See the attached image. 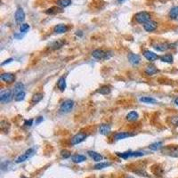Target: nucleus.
<instances>
[{
	"instance_id": "obj_14",
	"label": "nucleus",
	"mask_w": 178,
	"mask_h": 178,
	"mask_svg": "<svg viewBox=\"0 0 178 178\" xmlns=\"http://www.w3.org/2000/svg\"><path fill=\"white\" fill-rule=\"evenodd\" d=\"M111 128L110 125H108V124H102V125H101L100 128H99L100 134H102L103 135H108L111 133Z\"/></svg>"
},
{
	"instance_id": "obj_35",
	"label": "nucleus",
	"mask_w": 178,
	"mask_h": 178,
	"mask_svg": "<svg viewBox=\"0 0 178 178\" xmlns=\"http://www.w3.org/2000/svg\"><path fill=\"white\" fill-rule=\"evenodd\" d=\"M70 151H69L68 150H63V151H62V156L64 158H69L70 157Z\"/></svg>"
},
{
	"instance_id": "obj_25",
	"label": "nucleus",
	"mask_w": 178,
	"mask_h": 178,
	"mask_svg": "<svg viewBox=\"0 0 178 178\" xmlns=\"http://www.w3.org/2000/svg\"><path fill=\"white\" fill-rule=\"evenodd\" d=\"M165 151L172 157H178V147H174V148H167L165 150Z\"/></svg>"
},
{
	"instance_id": "obj_38",
	"label": "nucleus",
	"mask_w": 178,
	"mask_h": 178,
	"mask_svg": "<svg viewBox=\"0 0 178 178\" xmlns=\"http://www.w3.org/2000/svg\"><path fill=\"white\" fill-rule=\"evenodd\" d=\"M42 121H43V117H39L38 120L36 121V124H39V123L42 122Z\"/></svg>"
},
{
	"instance_id": "obj_24",
	"label": "nucleus",
	"mask_w": 178,
	"mask_h": 178,
	"mask_svg": "<svg viewBox=\"0 0 178 178\" xmlns=\"http://www.w3.org/2000/svg\"><path fill=\"white\" fill-rule=\"evenodd\" d=\"M127 119L130 122H134V121H136L139 118V115L136 111H131L129 112L128 115H127Z\"/></svg>"
},
{
	"instance_id": "obj_26",
	"label": "nucleus",
	"mask_w": 178,
	"mask_h": 178,
	"mask_svg": "<svg viewBox=\"0 0 178 178\" xmlns=\"http://www.w3.org/2000/svg\"><path fill=\"white\" fill-rule=\"evenodd\" d=\"M98 93L101 95H109L111 93V87L108 85H103L99 88Z\"/></svg>"
},
{
	"instance_id": "obj_37",
	"label": "nucleus",
	"mask_w": 178,
	"mask_h": 178,
	"mask_svg": "<svg viewBox=\"0 0 178 178\" xmlns=\"http://www.w3.org/2000/svg\"><path fill=\"white\" fill-rule=\"evenodd\" d=\"M24 125L26 127H31L33 125V119H27L24 121Z\"/></svg>"
},
{
	"instance_id": "obj_20",
	"label": "nucleus",
	"mask_w": 178,
	"mask_h": 178,
	"mask_svg": "<svg viewBox=\"0 0 178 178\" xmlns=\"http://www.w3.org/2000/svg\"><path fill=\"white\" fill-rule=\"evenodd\" d=\"M57 86H58V88L60 89V91H62V92H63L65 89H66V79H65L64 77H61V78L58 79Z\"/></svg>"
},
{
	"instance_id": "obj_15",
	"label": "nucleus",
	"mask_w": 178,
	"mask_h": 178,
	"mask_svg": "<svg viewBox=\"0 0 178 178\" xmlns=\"http://www.w3.org/2000/svg\"><path fill=\"white\" fill-rule=\"evenodd\" d=\"M133 135H134V134H130V133H128V132H118L114 135V140L119 141V140L126 139L128 137H131Z\"/></svg>"
},
{
	"instance_id": "obj_42",
	"label": "nucleus",
	"mask_w": 178,
	"mask_h": 178,
	"mask_svg": "<svg viewBox=\"0 0 178 178\" xmlns=\"http://www.w3.org/2000/svg\"><path fill=\"white\" fill-rule=\"evenodd\" d=\"M127 178H134V177H132V176H128Z\"/></svg>"
},
{
	"instance_id": "obj_11",
	"label": "nucleus",
	"mask_w": 178,
	"mask_h": 178,
	"mask_svg": "<svg viewBox=\"0 0 178 178\" xmlns=\"http://www.w3.org/2000/svg\"><path fill=\"white\" fill-rule=\"evenodd\" d=\"M154 49L158 51V52H164V51H167L168 49L171 48V45L169 44H167V43H158L156 45L153 46Z\"/></svg>"
},
{
	"instance_id": "obj_10",
	"label": "nucleus",
	"mask_w": 178,
	"mask_h": 178,
	"mask_svg": "<svg viewBox=\"0 0 178 178\" xmlns=\"http://www.w3.org/2000/svg\"><path fill=\"white\" fill-rule=\"evenodd\" d=\"M144 56L149 61V62H154L157 61L158 59H159V56L157 55V53L151 52V51H144Z\"/></svg>"
},
{
	"instance_id": "obj_5",
	"label": "nucleus",
	"mask_w": 178,
	"mask_h": 178,
	"mask_svg": "<svg viewBox=\"0 0 178 178\" xmlns=\"http://www.w3.org/2000/svg\"><path fill=\"white\" fill-rule=\"evenodd\" d=\"M86 137H87V135L85 133H84V132L78 133L77 135H75L72 138H71L70 144L72 145H77V144H80V142H84L86 139Z\"/></svg>"
},
{
	"instance_id": "obj_29",
	"label": "nucleus",
	"mask_w": 178,
	"mask_h": 178,
	"mask_svg": "<svg viewBox=\"0 0 178 178\" xmlns=\"http://www.w3.org/2000/svg\"><path fill=\"white\" fill-rule=\"evenodd\" d=\"M71 4V0H57V6L60 7H67Z\"/></svg>"
},
{
	"instance_id": "obj_16",
	"label": "nucleus",
	"mask_w": 178,
	"mask_h": 178,
	"mask_svg": "<svg viewBox=\"0 0 178 178\" xmlns=\"http://www.w3.org/2000/svg\"><path fill=\"white\" fill-rule=\"evenodd\" d=\"M158 72V69L154 65H148L145 69V74L147 76H153Z\"/></svg>"
},
{
	"instance_id": "obj_8",
	"label": "nucleus",
	"mask_w": 178,
	"mask_h": 178,
	"mask_svg": "<svg viewBox=\"0 0 178 178\" xmlns=\"http://www.w3.org/2000/svg\"><path fill=\"white\" fill-rule=\"evenodd\" d=\"M25 20V13L22 7H18L15 12V21L17 23H22Z\"/></svg>"
},
{
	"instance_id": "obj_1",
	"label": "nucleus",
	"mask_w": 178,
	"mask_h": 178,
	"mask_svg": "<svg viewBox=\"0 0 178 178\" xmlns=\"http://www.w3.org/2000/svg\"><path fill=\"white\" fill-rule=\"evenodd\" d=\"M135 21L140 23V24H144L146 23L147 22H149L151 20V14L147 12H144V11H142V12H139L135 14Z\"/></svg>"
},
{
	"instance_id": "obj_34",
	"label": "nucleus",
	"mask_w": 178,
	"mask_h": 178,
	"mask_svg": "<svg viewBox=\"0 0 178 178\" xmlns=\"http://www.w3.org/2000/svg\"><path fill=\"white\" fill-rule=\"evenodd\" d=\"M29 29V25L27 24V23H23L20 26V31L21 33H25L26 31H28Z\"/></svg>"
},
{
	"instance_id": "obj_12",
	"label": "nucleus",
	"mask_w": 178,
	"mask_h": 178,
	"mask_svg": "<svg viewBox=\"0 0 178 178\" xmlns=\"http://www.w3.org/2000/svg\"><path fill=\"white\" fill-rule=\"evenodd\" d=\"M128 61H129V62L131 64L137 65L141 62V57H140L139 55H136V53H129V55H128Z\"/></svg>"
},
{
	"instance_id": "obj_6",
	"label": "nucleus",
	"mask_w": 178,
	"mask_h": 178,
	"mask_svg": "<svg viewBox=\"0 0 178 178\" xmlns=\"http://www.w3.org/2000/svg\"><path fill=\"white\" fill-rule=\"evenodd\" d=\"M13 98V92L9 89H6V90H2L0 93V101L3 103L9 102Z\"/></svg>"
},
{
	"instance_id": "obj_19",
	"label": "nucleus",
	"mask_w": 178,
	"mask_h": 178,
	"mask_svg": "<svg viewBox=\"0 0 178 178\" xmlns=\"http://www.w3.org/2000/svg\"><path fill=\"white\" fill-rule=\"evenodd\" d=\"M71 160L74 162V163H81L84 162L86 160V157L84 155H80V154H77L71 157Z\"/></svg>"
},
{
	"instance_id": "obj_27",
	"label": "nucleus",
	"mask_w": 178,
	"mask_h": 178,
	"mask_svg": "<svg viewBox=\"0 0 178 178\" xmlns=\"http://www.w3.org/2000/svg\"><path fill=\"white\" fill-rule=\"evenodd\" d=\"M149 148L151 151H158L160 148H162V142H154V144H151L149 146Z\"/></svg>"
},
{
	"instance_id": "obj_17",
	"label": "nucleus",
	"mask_w": 178,
	"mask_h": 178,
	"mask_svg": "<svg viewBox=\"0 0 178 178\" xmlns=\"http://www.w3.org/2000/svg\"><path fill=\"white\" fill-rule=\"evenodd\" d=\"M68 26L65 25V24H58L53 29V31L57 34H62V33H65L68 31Z\"/></svg>"
},
{
	"instance_id": "obj_39",
	"label": "nucleus",
	"mask_w": 178,
	"mask_h": 178,
	"mask_svg": "<svg viewBox=\"0 0 178 178\" xmlns=\"http://www.w3.org/2000/svg\"><path fill=\"white\" fill-rule=\"evenodd\" d=\"M13 61V59L12 58H10V59H8V60H6V62H2V65H5V64H6V63H9V62H11Z\"/></svg>"
},
{
	"instance_id": "obj_40",
	"label": "nucleus",
	"mask_w": 178,
	"mask_h": 178,
	"mask_svg": "<svg viewBox=\"0 0 178 178\" xmlns=\"http://www.w3.org/2000/svg\"><path fill=\"white\" fill-rule=\"evenodd\" d=\"M174 103L178 106V98H176V99L174 100Z\"/></svg>"
},
{
	"instance_id": "obj_18",
	"label": "nucleus",
	"mask_w": 178,
	"mask_h": 178,
	"mask_svg": "<svg viewBox=\"0 0 178 178\" xmlns=\"http://www.w3.org/2000/svg\"><path fill=\"white\" fill-rule=\"evenodd\" d=\"M87 153H88L89 156H90V157L95 160V161H96V162H100L101 160H102V158H103V157H102L100 153H97V152L93 151H88Z\"/></svg>"
},
{
	"instance_id": "obj_28",
	"label": "nucleus",
	"mask_w": 178,
	"mask_h": 178,
	"mask_svg": "<svg viewBox=\"0 0 178 178\" xmlns=\"http://www.w3.org/2000/svg\"><path fill=\"white\" fill-rule=\"evenodd\" d=\"M25 95H26L25 92H24V91H22V92H19V93H17V94L14 95V99H15V101H17V102H22V101L24 100Z\"/></svg>"
},
{
	"instance_id": "obj_7",
	"label": "nucleus",
	"mask_w": 178,
	"mask_h": 178,
	"mask_svg": "<svg viewBox=\"0 0 178 178\" xmlns=\"http://www.w3.org/2000/svg\"><path fill=\"white\" fill-rule=\"evenodd\" d=\"M33 154H34V150H33V149H29V150H27L22 155H21L20 157H18L17 159L15 160V162H16V163L24 162V161H26V160H27L29 158H30Z\"/></svg>"
},
{
	"instance_id": "obj_2",
	"label": "nucleus",
	"mask_w": 178,
	"mask_h": 178,
	"mask_svg": "<svg viewBox=\"0 0 178 178\" xmlns=\"http://www.w3.org/2000/svg\"><path fill=\"white\" fill-rule=\"evenodd\" d=\"M74 107V102L70 99H68V100H65L62 104H61V107H60V111L62 113H69L72 111Z\"/></svg>"
},
{
	"instance_id": "obj_23",
	"label": "nucleus",
	"mask_w": 178,
	"mask_h": 178,
	"mask_svg": "<svg viewBox=\"0 0 178 178\" xmlns=\"http://www.w3.org/2000/svg\"><path fill=\"white\" fill-rule=\"evenodd\" d=\"M159 59H160V61H161V62H166V63H173V61H174L173 55H169V53H167V55H164L162 56H160Z\"/></svg>"
},
{
	"instance_id": "obj_41",
	"label": "nucleus",
	"mask_w": 178,
	"mask_h": 178,
	"mask_svg": "<svg viewBox=\"0 0 178 178\" xmlns=\"http://www.w3.org/2000/svg\"><path fill=\"white\" fill-rule=\"evenodd\" d=\"M118 2H122V1H124V0H118Z\"/></svg>"
},
{
	"instance_id": "obj_36",
	"label": "nucleus",
	"mask_w": 178,
	"mask_h": 178,
	"mask_svg": "<svg viewBox=\"0 0 178 178\" xmlns=\"http://www.w3.org/2000/svg\"><path fill=\"white\" fill-rule=\"evenodd\" d=\"M170 121H171V123L174 125V126L177 127V126H178V116H177V117H173V118L170 119Z\"/></svg>"
},
{
	"instance_id": "obj_31",
	"label": "nucleus",
	"mask_w": 178,
	"mask_h": 178,
	"mask_svg": "<svg viewBox=\"0 0 178 178\" xmlns=\"http://www.w3.org/2000/svg\"><path fill=\"white\" fill-rule=\"evenodd\" d=\"M110 166H111V163H109V162H100V163L96 164L94 167V168L98 170V169H102V168H105V167H108Z\"/></svg>"
},
{
	"instance_id": "obj_33",
	"label": "nucleus",
	"mask_w": 178,
	"mask_h": 178,
	"mask_svg": "<svg viewBox=\"0 0 178 178\" xmlns=\"http://www.w3.org/2000/svg\"><path fill=\"white\" fill-rule=\"evenodd\" d=\"M63 44H64L63 41H60V40H59V41H55V42L53 43L52 48H53V49H58V48L62 47V46H63Z\"/></svg>"
},
{
	"instance_id": "obj_32",
	"label": "nucleus",
	"mask_w": 178,
	"mask_h": 178,
	"mask_svg": "<svg viewBox=\"0 0 178 178\" xmlns=\"http://www.w3.org/2000/svg\"><path fill=\"white\" fill-rule=\"evenodd\" d=\"M23 89H24V85L22 83H17L14 86V94L23 91Z\"/></svg>"
},
{
	"instance_id": "obj_3",
	"label": "nucleus",
	"mask_w": 178,
	"mask_h": 178,
	"mask_svg": "<svg viewBox=\"0 0 178 178\" xmlns=\"http://www.w3.org/2000/svg\"><path fill=\"white\" fill-rule=\"evenodd\" d=\"M145 154V152L142 151H126V152H117V155L124 159H128L129 158H135V157H142Z\"/></svg>"
},
{
	"instance_id": "obj_13",
	"label": "nucleus",
	"mask_w": 178,
	"mask_h": 178,
	"mask_svg": "<svg viewBox=\"0 0 178 178\" xmlns=\"http://www.w3.org/2000/svg\"><path fill=\"white\" fill-rule=\"evenodd\" d=\"M144 29L147 31V32H151L154 31L157 29V23L153 21H149L146 23L144 24Z\"/></svg>"
},
{
	"instance_id": "obj_21",
	"label": "nucleus",
	"mask_w": 178,
	"mask_h": 178,
	"mask_svg": "<svg viewBox=\"0 0 178 178\" xmlns=\"http://www.w3.org/2000/svg\"><path fill=\"white\" fill-rule=\"evenodd\" d=\"M140 101L144 103H151V104H156L158 102V101L152 97L150 96H142L140 98Z\"/></svg>"
},
{
	"instance_id": "obj_4",
	"label": "nucleus",
	"mask_w": 178,
	"mask_h": 178,
	"mask_svg": "<svg viewBox=\"0 0 178 178\" xmlns=\"http://www.w3.org/2000/svg\"><path fill=\"white\" fill-rule=\"evenodd\" d=\"M92 56L98 60H106L109 59L111 55H109V53L104 52L102 49H95L92 52Z\"/></svg>"
},
{
	"instance_id": "obj_9",
	"label": "nucleus",
	"mask_w": 178,
	"mask_h": 178,
	"mask_svg": "<svg viewBox=\"0 0 178 178\" xmlns=\"http://www.w3.org/2000/svg\"><path fill=\"white\" fill-rule=\"evenodd\" d=\"M15 75L13 73H3L1 76H0V79L2 81L8 83V84H12L15 81Z\"/></svg>"
},
{
	"instance_id": "obj_30",
	"label": "nucleus",
	"mask_w": 178,
	"mask_h": 178,
	"mask_svg": "<svg viewBox=\"0 0 178 178\" xmlns=\"http://www.w3.org/2000/svg\"><path fill=\"white\" fill-rule=\"evenodd\" d=\"M169 16L171 19H176L178 17V6L173 7L169 12Z\"/></svg>"
},
{
	"instance_id": "obj_22",
	"label": "nucleus",
	"mask_w": 178,
	"mask_h": 178,
	"mask_svg": "<svg viewBox=\"0 0 178 178\" xmlns=\"http://www.w3.org/2000/svg\"><path fill=\"white\" fill-rule=\"evenodd\" d=\"M43 97H44V94L43 93H36L32 96V98H31V102L33 104L38 103V102H39L43 99Z\"/></svg>"
}]
</instances>
